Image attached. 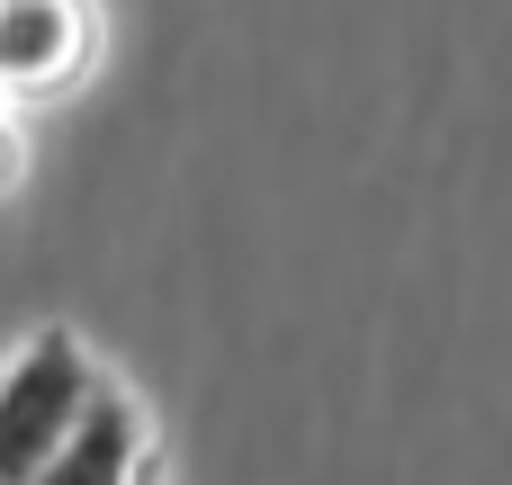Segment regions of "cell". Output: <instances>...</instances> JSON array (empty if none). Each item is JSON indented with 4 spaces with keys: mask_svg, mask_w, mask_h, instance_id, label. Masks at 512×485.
<instances>
[{
    "mask_svg": "<svg viewBox=\"0 0 512 485\" xmlns=\"http://www.w3.org/2000/svg\"><path fill=\"white\" fill-rule=\"evenodd\" d=\"M108 396L99 351L72 324H36L9 360H0V485H27Z\"/></svg>",
    "mask_w": 512,
    "mask_h": 485,
    "instance_id": "1",
    "label": "cell"
},
{
    "mask_svg": "<svg viewBox=\"0 0 512 485\" xmlns=\"http://www.w3.org/2000/svg\"><path fill=\"white\" fill-rule=\"evenodd\" d=\"M108 54L99 0H0V108L72 99Z\"/></svg>",
    "mask_w": 512,
    "mask_h": 485,
    "instance_id": "2",
    "label": "cell"
},
{
    "mask_svg": "<svg viewBox=\"0 0 512 485\" xmlns=\"http://www.w3.org/2000/svg\"><path fill=\"white\" fill-rule=\"evenodd\" d=\"M162 468V441H153V414L135 405V387L108 378V396L90 405V423L36 468L27 485H144Z\"/></svg>",
    "mask_w": 512,
    "mask_h": 485,
    "instance_id": "3",
    "label": "cell"
},
{
    "mask_svg": "<svg viewBox=\"0 0 512 485\" xmlns=\"http://www.w3.org/2000/svg\"><path fill=\"white\" fill-rule=\"evenodd\" d=\"M27 180V126H18V108H0V198Z\"/></svg>",
    "mask_w": 512,
    "mask_h": 485,
    "instance_id": "4",
    "label": "cell"
},
{
    "mask_svg": "<svg viewBox=\"0 0 512 485\" xmlns=\"http://www.w3.org/2000/svg\"><path fill=\"white\" fill-rule=\"evenodd\" d=\"M144 485H171V468H153V477H144Z\"/></svg>",
    "mask_w": 512,
    "mask_h": 485,
    "instance_id": "5",
    "label": "cell"
}]
</instances>
